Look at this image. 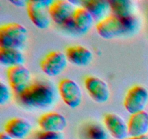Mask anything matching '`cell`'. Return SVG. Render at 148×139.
<instances>
[{
    "label": "cell",
    "mask_w": 148,
    "mask_h": 139,
    "mask_svg": "<svg viewBox=\"0 0 148 139\" xmlns=\"http://www.w3.org/2000/svg\"><path fill=\"white\" fill-rule=\"evenodd\" d=\"M93 20L92 14L85 7H76L72 20L73 28L80 33H88L92 27Z\"/></svg>",
    "instance_id": "2e32d148"
},
{
    "label": "cell",
    "mask_w": 148,
    "mask_h": 139,
    "mask_svg": "<svg viewBox=\"0 0 148 139\" xmlns=\"http://www.w3.org/2000/svg\"><path fill=\"white\" fill-rule=\"evenodd\" d=\"M89 127L86 133L87 139H108L106 132L101 127L92 125Z\"/></svg>",
    "instance_id": "ffe728a7"
},
{
    "label": "cell",
    "mask_w": 148,
    "mask_h": 139,
    "mask_svg": "<svg viewBox=\"0 0 148 139\" xmlns=\"http://www.w3.org/2000/svg\"><path fill=\"white\" fill-rule=\"evenodd\" d=\"M58 91L62 100L69 108H77L82 103V91L77 83L73 80L69 78L61 80L58 85Z\"/></svg>",
    "instance_id": "8992f818"
},
{
    "label": "cell",
    "mask_w": 148,
    "mask_h": 139,
    "mask_svg": "<svg viewBox=\"0 0 148 139\" xmlns=\"http://www.w3.org/2000/svg\"><path fill=\"white\" fill-rule=\"evenodd\" d=\"M10 86L17 95L24 91L31 83V74L24 65L12 67L7 72Z\"/></svg>",
    "instance_id": "9c48e42d"
},
{
    "label": "cell",
    "mask_w": 148,
    "mask_h": 139,
    "mask_svg": "<svg viewBox=\"0 0 148 139\" xmlns=\"http://www.w3.org/2000/svg\"><path fill=\"white\" fill-rule=\"evenodd\" d=\"M109 1L111 14L119 18H127L134 15V4L130 0H111Z\"/></svg>",
    "instance_id": "d6986e66"
},
{
    "label": "cell",
    "mask_w": 148,
    "mask_h": 139,
    "mask_svg": "<svg viewBox=\"0 0 148 139\" xmlns=\"http://www.w3.org/2000/svg\"><path fill=\"white\" fill-rule=\"evenodd\" d=\"M82 7H85L92 14L94 19L101 20L106 17V13L110 10L109 1L103 0H85L81 1Z\"/></svg>",
    "instance_id": "ac0fdd59"
},
{
    "label": "cell",
    "mask_w": 148,
    "mask_h": 139,
    "mask_svg": "<svg viewBox=\"0 0 148 139\" xmlns=\"http://www.w3.org/2000/svg\"><path fill=\"white\" fill-rule=\"evenodd\" d=\"M4 133L13 139H24L32 130L29 121L20 117H14L7 120L4 125Z\"/></svg>",
    "instance_id": "5bb4252c"
},
{
    "label": "cell",
    "mask_w": 148,
    "mask_h": 139,
    "mask_svg": "<svg viewBox=\"0 0 148 139\" xmlns=\"http://www.w3.org/2000/svg\"><path fill=\"white\" fill-rule=\"evenodd\" d=\"M10 2L12 3V4H14L15 6H18V7H23V5H24V4H26V3H27V1L26 2H25V1H10Z\"/></svg>",
    "instance_id": "cb8c5ba5"
},
{
    "label": "cell",
    "mask_w": 148,
    "mask_h": 139,
    "mask_svg": "<svg viewBox=\"0 0 148 139\" xmlns=\"http://www.w3.org/2000/svg\"><path fill=\"white\" fill-rule=\"evenodd\" d=\"M68 60L66 54L60 51H52L44 56L40 63L41 70L49 77H56L64 71Z\"/></svg>",
    "instance_id": "ba28073f"
},
{
    "label": "cell",
    "mask_w": 148,
    "mask_h": 139,
    "mask_svg": "<svg viewBox=\"0 0 148 139\" xmlns=\"http://www.w3.org/2000/svg\"><path fill=\"white\" fill-rule=\"evenodd\" d=\"M95 28L98 34L104 39H113L128 34L124 19L112 14L98 21Z\"/></svg>",
    "instance_id": "277c9868"
},
{
    "label": "cell",
    "mask_w": 148,
    "mask_h": 139,
    "mask_svg": "<svg viewBox=\"0 0 148 139\" xmlns=\"http://www.w3.org/2000/svg\"><path fill=\"white\" fill-rule=\"evenodd\" d=\"M105 127L115 139H127L129 137L128 126L124 119L115 113H107L103 117Z\"/></svg>",
    "instance_id": "7c38bea8"
},
{
    "label": "cell",
    "mask_w": 148,
    "mask_h": 139,
    "mask_svg": "<svg viewBox=\"0 0 148 139\" xmlns=\"http://www.w3.org/2000/svg\"><path fill=\"white\" fill-rule=\"evenodd\" d=\"M0 62L8 68L22 65L24 63V56L20 49L0 46Z\"/></svg>",
    "instance_id": "e0dca14e"
},
{
    "label": "cell",
    "mask_w": 148,
    "mask_h": 139,
    "mask_svg": "<svg viewBox=\"0 0 148 139\" xmlns=\"http://www.w3.org/2000/svg\"><path fill=\"white\" fill-rule=\"evenodd\" d=\"M51 2V0L27 1L26 9L29 19L38 29L45 30L50 25L51 17L49 9Z\"/></svg>",
    "instance_id": "3957f363"
},
{
    "label": "cell",
    "mask_w": 148,
    "mask_h": 139,
    "mask_svg": "<svg viewBox=\"0 0 148 139\" xmlns=\"http://www.w3.org/2000/svg\"><path fill=\"white\" fill-rule=\"evenodd\" d=\"M10 98V91L7 85L2 81L0 82V104H7Z\"/></svg>",
    "instance_id": "7402d4cb"
},
{
    "label": "cell",
    "mask_w": 148,
    "mask_h": 139,
    "mask_svg": "<svg viewBox=\"0 0 148 139\" xmlns=\"http://www.w3.org/2000/svg\"><path fill=\"white\" fill-rule=\"evenodd\" d=\"M36 139H64V136L62 133L54 132L40 131L38 132L36 136Z\"/></svg>",
    "instance_id": "44dd1931"
},
{
    "label": "cell",
    "mask_w": 148,
    "mask_h": 139,
    "mask_svg": "<svg viewBox=\"0 0 148 139\" xmlns=\"http://www.w3.org/2000/svg\"><path fill=\"white\" fill-rule=\"evenodd\" d=\"M75 4L72 1L66 0L52 1L49 6V14L51 19L59 25L69 27L72 23V17L75 13Z\"/></svg>",
    "instance_id": "52a82bcc"
},
{
    "label": "cell",
    "mask_w": 148,
    "mask_h": 139,
    "mask_svg": "<svg viewBox=\"0 0 148 139\" xmlns=\"http://www.w3.org/2000/svg\"><path fill=\"white\" fill-rule=\"evenodd\" d=\"M64 53L68 62L78 67L88 66L93 59L92 52L88 48L81 45L68 46Z\"/></svg>",
    "instance_id": "4fadbf2b"
},
{
    "label": "cell",
    "mask_w": 148,
    "mask_h": 139,
    "mask_svg": "<svg viewBox=\"0 0 148 139\" xmlns=\"http://www.w3.org/2000/svg\"><path fill=\"white\" fill-rule=\"evenodd\" d=\"M23 105L36 109H44L53 104L55 93L50 84L43 81L31 83L24 91L18 95Z\"/></svg>",
    "instance_id": "6da1fadb"
},
{
    "label": "cell",
    "mask_w": 148,
    "mask_h": 139,
    "mask_svg": "<svg viewBox=\"0 0 148 139\" xmlns=\"http://www.w3.org/2000/svg\"><path fill=\"white\" fill-rule=\"evenodd\" d=\"M129 136H140L147 135L148 112L144 111L131 114L128 122Z\"/></svg>",
    "instance_id": "9a60e30c"
},
{
    "label": "cell",
    "mask_w": 148,
    "mask_h": 139,
    "mask_svg": "<svg viewBox=\"0 0 148 139\" xmlns=\"http://www.w3.org/2000/svg\"><path fill=\"white\" fill-rule=\"evenodd\" d=\"M148 103V91L140 85H133L128 90L124 99V107L130 114L144 111Z\"/></svg>",
    "instance_id": "5b68a950"
},
{
    "label": "cell",
    "mask_w": 148,
    "mask_h": 139,
    "mask_svg": "<svg viewBox=\"0 0 148 139\" xmlns=\"http://www.w3.org/2000/svg\"><path fill=\"white\" fill-rule=\"evenodd\" d=\"M127 139H148L147 135L140 136H129Z\"/></svg>",
    "instance_id": "603a6c76"
},
{
    "label": "cell",
    "mask_w": 148,
    "mask_h": 139,
    "mask_svg": "<svg viewBox=\"0 0 148 139\" xmlns=\"http://www.w3.org/2000/svg\"><path fill=\"white\" fill-rule=\"evenodd\" d=\"M27 30L18 23H9L0 27V46L20 49L27 41Z\"/></svg>",
    "instance_id": "7a4b0ae2"
},
{
    "label": "cell",
    "mask_w": 148,
    "mask_h": 139,
    "mask_svg": "<svg viewBox=\"0 0 148 139\" xmlns=\"http://www.w3.org/2000/svg\"><path fill=\"white\" fill-rule=\"evenodd\" d=\"M0 139H13V138L10 137V136H9L7 134H6L4 132H2V133H1V134H0Z\"/></svg>",
    "instance_id": "d4e9b609"
},
{
    "label": "cell",
    "mask_w": 148,
    "mask_h": 139,
    "mask_svg": "<svg viewBox=\"0 0 148 139\" xmlns=\"http://www.w3.org/2000/svg\"><path fill=\"white\" fill-rule=\"evenodd\" d=\"M40 130L54 133H62L67 126V120L63 114L50 111L42 114L38 120Z\"/></svg>",
    "instance_id": "8fae6325"
},
{
    "label": "cell",
    "mask_w": 148,
    "mask_h": 139,
    "mask_svg": "<svg viewBox=\"0 0 148 139\" xmlns=\"http://www.w3.org/2000/svg\"><path fill=\"white\" fill-rule=\"evenodd\" d=\"M84 85L90 96L95 102L103 104L109 98V87L101 78L93 75L87 76L84 80Z\"/></svg>",
    "instance_id": "30bf717a"
}]
</instances>
